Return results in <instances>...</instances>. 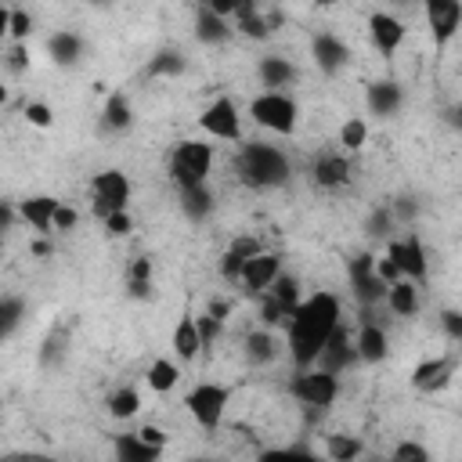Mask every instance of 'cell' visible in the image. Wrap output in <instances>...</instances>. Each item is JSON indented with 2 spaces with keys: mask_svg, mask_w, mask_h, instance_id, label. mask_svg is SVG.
I'll use <instances>...</instances> for the list:
<instances>
[{
  "mask_svg": "<svg viewBox=\"0 0 462 462\" xmlns=\"http://www.w3.org/2000/svg\"><path fill=\"white\" fill-rule=\"evenodd\" d=\"M343 321V307H339V296L328 292V289H318L310 296L300 300V307L292 310V318L285 321L289 328V354H292V365L296 368H310L318 365L328 336L336 332V325Z\"/></svg>",
  "mask_w": 462,
  "mask_h": 462,
  "instance_id": "6da1fadb",
  "label": "cell"
},
{
  "mask_svg": "<svg viewBox=\"0 0 462 462\" xmlns=\"http://www.w3.org/2000/svg\"><path fill=\"white\" fill-rule=\"evenodd\" d=\"M235 173L245 188L253 191H271V188H282L289 180V159L282 148L274 144H263V141H249L242 144L238 159H235Z\"/></svg>",
  "mask_w": 462,
  "mask_h": 462,
  "instance_id": "7a4b0ae2",
  "label": "cell"
},
{
  "mask_svg": "<svg viewBox=\"0 0 462 462\" xmlns=\"http://www.w3.org/2000/svg\"><path fill=\"white\" fill-rule=\"evenodd\" d=\"M170 180L180 188H195V184H206L209 170H213V144L202 141V137H184L173 144L170 152Z\"/></svg>",
  "mask_w": 462,
  "mask_h": 462,
  "instance_id": "3957f363",
  "label": "cell"
},
{
  "mask_svg": "<svg viewBox=\"0 0 462 462\" xmlns=\"http://www.w3.org/2000/svg\"><path fill=\"white\" fill-rule=\"evenodd\" d=\"M249 116H253L256 126L289 137V134L296 130V123H300V105H296V97L285 94V90H263V94H256V97L249 101Z\"/></svg>",
  "mask_w": 462,
  "mask_h": 462,
  "instance_id": "277c9868",
  "label": "cell"
},
{
  "mask_svg": "<svg viewBox=\"0 0 462 462\" xmlns=\"http://www.w3.org/2000/svg\"><path fill=\"white\" fill-rule=\"evenodd\" d=\"M231 404V386L224 383H195L184 397V408L188 415L195 419V426H202L206 433H213L220 422H224V411Z\"/></svg>",
  "mask_w": 462,
  "mask_h": 462,
  "instance_id": "5b68a950",
  "label": "cell"
},
{
  "mask_svg": "<svg viewBox=\"0 0 462 462\" xmlns=\"http://www.w3.org/2000/svg\"><path fill=\"white\" fill-rule=\"evenodd\" d=\"M289 393L307 408H332V401L339 397V375L321 368V365H310V368H300L296 379L289 383Z\"/></svg>",
  "mask_w": 462,
  "mask_h": 462,
  "instance_id": "8992f818",
  "label": "cell"
},
{
  "mask_svg": "<svg viewBox=\"0 0 462 462\" xmlns=\"http://www.w3.org/2000/svg\"><path fill=\"white\" fill-rule=\"evenodd\" d=\"M422 14L433 40V58L444 61V51L462 32V0H422Z\"/></svg>",
  "mask_w": 462,
  "mask_h": 462,
  "instance_id": "52a82bcc",
  "label": "cell"
},
{
  "mask_svg": "<svg viewBox=\"0 0 462 462\" xmlns=\"http://www.w3.org/2000/svg\"><path fill=\"white\" fill-rule=\"evenodd\" d=\"M346 282H350V292H354L357 307H379V303H386V289L390 285L379 278L372 253H357V256L346 260Z\"/></svg>",
  "mask_w": 462,
  "mask_h": 462,
  "instance_id": "ba28073f",
  "label": "cell"
},
{
  "mask_svg": "<svg viewBox=\"0 0 462 462\" xmlns=\"http://www.w3.org/2000/svg\"><path fill=\"white\" fill-rule=\"evenodd\" d=\"M130 177L123 173V170H101V173H94L90 177V195H94V213L105 220L108 213H116V209H126V202H130Z\"/></svg>",
  "mask_w": 462,
  "mask_h": 462,
  "instance_id": "9c48e42d",
  "label": "cell"
},
{
  "mask_svg": "<svg viewBox=\"0 0 462 462\" xmlns=\"http://www.w3.org/2000/svg\"><path fill=\"white\" fill-rule=\"evenodd\" d=\"M199 130L213 141H242V116L238 105L231 97H213L202 116H199Z\"/></svg>",
  "mask_w": 462,
  "mask_h": 462,
  "instance_id": "30bf717a",
  "label": "cell"
},
{
  "mask_svg": "<svg viewBox=\"0 0 462 462\" xmlns=\"http://www.w3.org/2000/svg\"><path fill=\"white\" fill-rule=\"evenodd\" d=\"M386 256H390V260L401 267V274L411 278L415 285H422V282L430 278V256H426V245H422V238H419L415 231H404L401 238H390Z\"/></svg>",
  "mask_w": 462,
  "mask_h": 462,
  "instance_id": "8fae6325",
  "label": "cell"
},
{
  "mask_svg": "<svg viewBox=\"0 0 462 462\" xmlns=\"http://www.w3.org/2000/svg\"><path fill=\"white\" fill-rule=\"evenodd\" d=\"M404 36H408V29H404V22L397 14H390V11H372L368 14V40H372V47L379 51L383 61H393V54L401 51Z\"/></svg>",
  "mask_w": 462,
  "mask_h": 462,
  "instance_id": "7c38bea8",
  "label": "cell"
},
{
  "mask_svg": "<svg viewBox=\"0 0 462 462\" xmlns=\"http://www.w3.org/2000/svg\"><path fill=\"white\" fill-rule=\"evenodd\" d=\"M278 274H282V253L263 249V253H256V256H249V260H245L238 285H242L245 292L260 296V292H267V289H271V282H274Z\"/></svg>",
  "mask_w": 462,
  "mask_h": 462,
  "instance_id": "4fadbf2b",
  "label": "cell"
},
{
  "mask_svg": "<svg viewBox=\"0 0 462 462\" xmlns=\"http://www.w3.org/2000/svg\"><path fill=\"white\" fill-rule=\"evenodd\" d=\"M318 365H321V368H328V372H336V375H343V372H350L354 365H361L357 343L350 339V332H346V325H343V321H339V325H336V332L328 336V343H325V350H321Z\"/></svg>",
  "mask_w": 462,
  "mask_h": 462,
  "instance_id": "5bb4252c",
  "label": "cell"
},
{
  "mask_svg": "<svg viewBox=\"0 0 462 462\" xmlns=\"http://www.w3.org/2000/svg\"><path fill=\"white\" fill-rule=\"evenodd\" d=\"M310 54H314V65L321 76H339L350 65V47L332 32H318L310 40Z\"/></svg>",
  "mask_w": 462,
  "mask_h": 462,
  "instance_id": "9a60e30c",
  "label": "cell"
},
{
  "mask_svg": "<svg viewBox=\"0 0 462 462\" xmlns=\"http://www.w3.org/2000/svg\"><path fill=\"white\" fill-rule=\"evenodd\" d=\"M354 343H357V354H361L365 365H379V361L390 357V336H386V325L375 321V318H361Z\"/></svg>",
  "mask_w": 462,
  "mask_h": 462,
  "instance_id": "2e32d148",
  "label": "cell"
},
{
  "mask_svg": "<svg viewBox=\"0 0 462 462\" xmlns=\"http://www.w3.org/2000/svg\"><path fill=\"white\" fill-rule=\"evenodd\" d=\"M365 105H368V112H372L375 119H390V116L401 112L404 90H401L397 79H375V83L365 87Z\"/></svg>",
  "mask_w": 462,
  "mask_h": 462,
  "instance_id": "e0dca14e",
  "label": "cell"
},
{
  "mask_svg": "<svg viewBox=\"0 0 462 462\" xmlns=\"http://www.w3.org/2000/svg\"><path fill=\"white\" fill-rule=\"evenodd\" d=\"M61 199L54 195H29L18 202V217L36 231V235H51L54 231V213H58Z\"/></svg>",
  "mask_w": 462,
  "mask_h": 462,
  "instance_id": "ac0fdd59",
  "label": "cell"
},
{
  "mask_svg": "<svg viewBox=\"0 0 462 462\" xmlns=\"http://www.w3.org/2000/svg\"><path fill=\"white\" fill-rule=\"evenodd\" d=\"M451 375H455V361L451 357H426V361H419L411 368V386L422 390V393H437V390H444L451 383Z\"/></svg>",
  "mask_w": 462,
  "mask_h": 462,
  "instance_id": "d6986e66",
  "label": "cell"
},
{
  "mask_svg": "<svg viewBox=\"0 0 462 462\" xmlns=\"http://www.w3.org/2000/svg\"><path fill=\"white\" fill-rule=\"evenodd\" d=\"M231 32H235V22H231V18H224V14H217L213 7L199 4V11H195V40H199V43L220 47V43L231 40Z\"/></svg>",
  "mask_w": 462,
  "mask_h": 462,
  "instance_id": "ffe728a7",
  "label": "cell"
},
{
  "mask_svg": "<svg viewBox=\"0 0 462 462\" xmlns=\"http://www.w3.org/2000/svg\"><path fill=\"white\" fill-rule=\"evenodd\" d=\"M256 76H260V83L267 87V90H285V87H292L296 83V65L289 61V58H282V54H263L260 61H256Z\"/></svg>",
  "mask_w": 462,
  "mask_h": 462,
  "instance_id": "44dd1931",
  "label": "cell"
},
{
  "mask_svg": "<svg viewBox=\"0 0 462 462\" xmlns=\"http://www.w3.org/2000/svg\"><path fill=\"white\" fill-rule=\"evenodd\" d=\"M199 350H206V343H202V332H199V318L195 314H184L180 321H177V328H173V354H177V361H195L199 357Z\"/></svg>",
  "mask_w": 462,
  "mask_h": 462,
  "instance_id": "7402d4cb",
  "label": "cell"
},
{
  "mask_svg": "<svg viewBox=\"0 0 462 462\" xmlns=\"http://www.w3.org/2000/svg\"><path fill=\"white\" fill-rule=\"evenodd\" d=\"M310 177H314L318 188H328V191L346 188V184H350V162L339 159V155H321V159L310 166Z\"/></svg>",
  "mask_w": 462,
  "mask_h": 462,
  "instance_id": "603a6c76",
  "label": "cell"
},
{
  "mask_svg": "<svg viewBox=\"0 0 462 462\" xmlns=\"http://www.w3.org/2000/svg\"><path fill=\"white\" fill-rule=\"evenodd\" d=\"M112 448H116V458H119V462H155V458L162 455V448L148 444L137 430H134V433H119V437L112 440Z\"/></svg>",
  "mask_w": 462,
  "mask_h": 462,
  "instance_id": "cb8c5ba5",
  "label": "cell"
},
{
  "mask_svg": "<svg viewBox=\"0 0 462 462\" xmlns=\"http://www.w3.org/2000/svg\"><path fill=\"white\" fill-rule=\"evenodd\" d=\"M130 123H134L130 97H126L123 90H112V94L105 97V108H101V126H105L108 134H123V130H130Z\"/></svg>",
  "mask_w": 462,
  "mask_h": 462,
  "instance_id": "d4e9b609",
  "label": "cell"
},
{
  "mask_svg": "<svg viewBox=\"0 0 462 462\" xmlns=\"http://www.w3.org/2000/svg\"><path fill=\"white\" fill-rule=\"evenodd\" d=\"M386 307L393 318H415L419 314V285L411 278H401L386 289Z\"/></svg>",
  "mask_w": 462,
  "mask_h": 462,
  "instance_id": "484cf974",
  "label": "cell"
},
{
  "mask_svg": "<svg viewBox=\"0 0 462 462\" xmlns=\"http://www.w3.org/2000/svg\"><path fill=\"white\" fill-rule=\"evenodd\" d=\"M47 54H51L61 69H72V65L83 58V40H79L76 32H69V29H58V32L47 40Z\"/></svg>",
  "mask_w": 462,
  "mask_h": 462,
  "instance_id": "4316f807",
  "label": "cell"
},
{
  "mask_svg": "<svg viewBox=\"0 0 462 462\" xmlns=\"http://www.w3.org/2000/svg\"><path fill=\"white\" fill-rule=\"evenodd\" d=\"M242 350H245V361H249V365H271V361L278 357V343H274V336H271L267 325L253 328V332L245 336Z\"/></svg>",
  "mask_w": 462,
  "mask_h": 462,
  "instance_id": "83f0119b",
  "label": "cell"
},
{
  "mask_svg": "<svg viewBox=\"0 0 462 462\" xmlns=\"http://www.w3.org/2000/svg\"><path fill=\"white\" fill-rule=\"evenodd\" d=\"M184 69H188V58H184L177 47H166V51H159V54L144 65V76H148V79H177V76H184Z\"/></svg>",
  "mask_w": 462,
  "mask_h": 462,
  "instance_id": "f1b7e54d",
  "label": "cell"
},
{
  "mask_svg": "<svg viewBox=\"0 0 462 462\" xmlns=\"http://www.w3.org/2000/svg\"><path fill=\"white\" fill-rule=\"evenodd\" d=\"M180 213L195 224H202L213 213V191L209 184H195V188H180Z\"/></svg>",
  "mask_w": 462,
  "mask_h": 462,
  "instance_id": "f546056e",
  "label": "cell"
},
{
  "mask_svg": "<svg viewBox=\"0 0 462 462\" xmlns=\"http://www.w3.org/2000/svg\"><path fill=\"white\" fill-rule=\"evenodd\" d=\"M144 383H148V390H155V393H170V390L180 383V368L173 365V357H155V361L148 365V372H144Z\"/></svg>",
  "mask_w": 462,
  "mask_h": 462,
  "instance_id": "4dcf8cb0",
  "label": "cell"
},
{
  "mask_svg": "<svg viewBox=\"0 0 462 462\" xmlns=\"http://www.w3.org/2000/svg\"><path fill=\"white\" fill-rule=\"evenodd\" d=\"M105 408L112 419H134L141 411V393L134 386H116L108 397H105Z\"/></svg>",
  "mask_w": 462,
  "mask_h": 462,
  "instance_id": "1f68e13d",
  "label": "cell"
},
{
  "mask_svg": "<svg viewBox=\"0 0 462 462\" xmlns=\"http://www.w3.org/2000/svg\"><path fill=\"white\" fill-rule=\"evenodd\" d=\"M361 451H365V444L357 437H350V433H328L325 437V455L332 462H354Z\"/></svg>",
  "mask_w": 462,
  "mask_h": 462,
  "instance_id": "d6a6232c",
  "label": "cell"
},
{
  "mask_svg": "<svg viewBox=\"0 0 462 462\" xmlns=\"http://www.w3.org/2000/svg\"><path fill=\"white\" fill-rule=\"evenodd\" d=\"M267 292L285 307V314H289V318H292V310H296V307H300V300H303V296H300V278H296V274H278V278L271 282V289H267Z\"/></svg>",
  "mask_w": 462,
  "mask_h": 462,
  "instance_id": "836d02e7",
  "label": "cell"
},
{
  "mask_svg": "<svg viewBox=\"0 0 462 462\" xmlns=\"http://www.w3.org/2000/svg\"><path fill=\"white\" fill-rule=\"evenodd\" d=\"M22 314H25V300L7 292V296L0 300V336H4V339H11V336L18 332V325H22Z\"/></svg>",
  "mask_w": 462,
  "mask_h": 462,
  "instance_id": "e575fe53",
  "label": "cell"
},
{
  "mask_svg": "<svg viewBox=\"0 0 462 462\" xmlns=\"http://www.w3.org/2000/svg\"><path fill=\"white\" fill-rule=\"evenodd\" d=\"M339 144H343V152H361L368 144V123L361 116H350L339 126Z\"/></svg>",
  "mask_w": 462,
  "mask_h": 462,
  "instance_id": "d590c367",
  "label": "cell"
},
{
  "mask_svg": "<svg viewBox=\"0 0 462 462\" xmlns=\"http://www.w3.org/2000/svg\"><path fill=\"white\" fill-rule=\"evenodd\" d=\"M4 25H7L11 43H25V40L32 36V14L22 11V7H11V11L4 14Z\"/></svg>",
  "mask_w": 462,
  "mask_h": 462,
  "instance_id": "8d00e7d4",
  "label": "cell"
},
{
  "mask_svg": "<svg viewBox=\"0 0 462 462\" xmlns=\"http://www.w3.org/2000/svg\"><path fill=\"white\" fill-rule=\"evenodd\" d=\"M393 224H397L393 209H390V206H379V209H372V213H368V220H365V231H368L372 238H390Z\"/></svg>",
  "mask_w": 462,
  "mask_h": 462,
  "instance_id": "74e56055",
  "label": "cell"
},
{
  "mask_svg": "<svg viewBox=\"0 0 462 462\" xmlns=\"http://www.w3.org/2000/svg\"><path fill=\"white\" fill-rule=\"evenodd\" d=\"M289 321V314H285V307L271 296V292H260V325H285Z\"/></svg>",
  "mask_w": 462,
  "mask_h": 462,
  "instance_id": "f35d334b",
  "label": "cell"
},
{
  "mask_svg": "<svg viewBox=\"0 0 462 462\" xmlns=\"http://www.w3.org/2000/svg\"><path fill=\"white\" fill-rule=\"evenodd\" d=\"M25 123L29 126H40V130H47L51 123H54V112H51V105H43V101H25Z\"/></svg>",
  "mask_w": 462,
  "mask_h": 462,
  "instance_id": "ab89813d",
  "label": "cell"
},
{
  "mask_svg": "<svg viewBox=\"0 0 462 462\" xmlns=\"http://www.w3.org/2000/svg\"><path fill=\"white\" fill-rule=\"evenodd\" d=\"M242 267H245V256L227 245L224 256H220V278H224V282H238V278H242Z\"/></svg>",
  "mask_w": 462,
  "mask_h": 462,
  "instance_id": "60d3db41",
  "label": "cell"
},
{
  "mask_svg": "<svg viewBox=\"0 0 462 462\" xmlns=\"http://www.w3.org/2000/svg\"><path fill=\"white\" fill-rule=\"evenodd\" d=\"M390 455H393L397 462H430V451H426L422 444H415V440H401Z\"/></svg>",
  "mask_w": 462,
  "mask_h": 462,
  "instance_id": "b9f144b4",
  "label": "cell"
},
{
  "mask_svg": "<svg viewBox=\"0 0 462 462\" xmlns=\"http://www.w3.org/2000/svg\"><path fill=\"white\" fill-rule=\"evenodd\" d=\"M105 231H108L112 238H123V235H130V231H134V220H130V213H126V209H116V213H108V217H105Z\"/></svg>",
  "mask_w": 462,
  "mask_h": 462,
  "instance_id": "7bdbcfd3",
  "label": "cell"
},
{
  "mask_svg": "<svg viewBox=\"0 0 462 462\" xmlns=\"http://www.w3.org/2000/svg\"><path fill=\"white\" fill-rule=\"evenodd\" d=\"M440 328L451 343H462V310H440Z\"/></svg>",
  "mask_w": 462,
  "mask_h": 462,
  "instance_id": "ee69618b",
  "label": "cell"
},
{
  "mask_svg": "<svg viewBox=\"0 0 462 462\" xmlns=\"http://www.w3.org/2000/svg\"><path fill=\"white\" fill-rule=\"evenodd\" d=\"M25 69H29V47H25V43H11V47H7V72L18 76V72H25Z\"/></svg>",
  "mask_w": 462,
  "mask_h": 462,
  "instance_id": "f6af8a7d",
  "label": "cell"
},
{
  "mask_svg": "<svg viewBox=\"0 0 462 462\" xmlns=\"http://www.w3.org/2000/svg\"><path fill=\"white\" fill-rule=\"evenodd\" d=\"M76 220H79V213H76L69 202H61V206H58V213H54V231H72V227H76Z\"/></svg>",
  "mask_w": 462,
  "mask_h": 462,
  "instance_id": "bcb514c9",
  "label": "cell"
},
{
  "mask_svg": "<svg viewBox=\"0 0 462 462\" xmlns=\"http://www.w3.org/2000/svg\"><path fill=\"white\" fill-rule=\"evenodd\" d=\"M231 249H235V253H242V256L249 260V256L263 253V242H260L256 235H242V238H235V242H231Z\"/></svg>",
  "mask_w": 462,
  "mask_h": 462,
  "instance_id": "7dc6e473",
  "label": "cell"
},
{
  "mask_svg": "<svg viewBox=\"0 0 462 462\" xmlns=\"http://www.w3.org/2000/svg\"><path fill=\"white\" fill-rule=\"evenodd\" d=\"M375 271H379V278L386 282V285H393V282H401L404 274H401V267L390 260V256H375Z\"/></svg>",
  "mask_w": 462,
  "mask_h": 462,
  "instance_id": "c3c4849f",
  "label": "cell"
},
{
  "mask_svg": "<svg viewBox=\"0 0 462 462\" xmlns=\"http://www.w3.org/2000/svg\"><path fill=\"white\" fill-rule=\"evenodd\" d=\"M199 332H202V343H206V346H213V339H217V332H220V318L206 310V314L199 318Z\"/></svg>",
  "mask_w": 462,
  "mask_h": 462,
  "instance_id": "681fc988",
  "label": "cell"
},
{
  "mask_svg": "<svg viewBox=\"0 0 462 462\" xmlns=\"http://www.w3.org/2000/svg\"><path fill=\"white\" fill-rule=\"evenodd\" d=\"M126 282H152V260H148V256H137V260L130 263Z\"/></svg>",
  "mask_w": 462,
  "mask_h": 462,
  "instance_id": "f907efd6",
  "label": "cell"
},
{
  "mask_svg": "<svg viewBox=\"0 0 462 462\" xmlns=\"http://www.w3.org/2000/svg\"><path fill=\"white\" fill-rule=\"evenodd\" d=\"M390 209H393V217H397V220H408V224H411L419 206H415V199H404V195H401V199H393V206H390Z\"/></svg>",
  "mask_w": 462,
  "mask_h": 462,
  "instance_id": "816d5d0a",
  "label": "cell"
},
{
  "mask_svg": "<svg viewBox=\"0 0 462 462\" xmlns=\"http://www.w3.org/2000/svg\"><path fill=\"white\" fill-rule=\"evenodd\" d=\"M206 7H213L217 14H224V18H231L235 22V14H238V7H242V0H202Z\"/></svg>",
  "mask_w": 462,
  "mask_h": 462,
  "instance_id": "f5cc1de1",
  "label": "cell"
},
{
  "mask_svg": "<svg viewBox=\"0 0 462 462\" xmlns=\"http://www.w3.org/2000/svg\"><path fill=\"white\" fill-rule=\"evenodd\" d=\"M440 116H444V123H448L451 130H458V134H462V101H455V105H448V108H444Z\"/></svg>",
  "mask_w": 462,
  "mask_h": 462,
  "instance_id": "db71d44e",
  "label": "cell"
},
{
  "mask_svg": "<svg viewBox=\"0 0 462 462\" xmlns=\"http://www.w3.org/2000/svg\"><path fill=\"white\" fill-rule=\"evenodd\" d=\"M137 433H141V437H144L148 444H155V448H166V433H162L159 426H148V422H144V426H141Z\"/></svg>",
  "mask_w": 462,
  "mask_h": 462,
  "instance_id": "11a10c76",
  "label": "cell"
},
{
  "mask_svg": "<svg viewBox=\"0 0 462 462\" xmlns=\"http://www.w3.org/2000/svg\"><path fill=\"white\" fill-rule=\"evenodd\" d=\"M126 289H130L134 300H148L152 296V282H126Z\"/></svg>",
  "mask_w": 462,
  "mask_h": 462,
  "instance_id": "9f6ffc18",
  "label": "cell"
},
{
  "mask_svg": "<svg viewBox=\"0 0 462 462\" xmlns=\"http://www.w3.org/2000/svg\"><path fill=\"white\" fill-rule=\"evenodd\" d=\"M11 224H14V206H11V202H4V206H0V231H7Z\"/></svg>",
  "mask_w": 462,
  "mask_h": 462,
  "instance_id": "6f0895ef",
  "label": "cell"
},
{
  "mask_svg": "<svg viewBox=\"0 0 462 462\" xmlns=\"http://www.w3.org/2000/svg\"><path fill=\"white\" fill-rule=\"evenodd\" d=\"M209 314H217V318L224 321V314H227V303H224V300H213V303H209Z\"/></svg>",
  "mask_w": 462,
  "mask_h": 462,
  "instance_id": "680465c9",
  "label": "cell"
},
{
  "mask_svg": "<svg viewBox=\"0 0 462 462\" xmlns=\"http://www.w3.org/2000/svg\"><path fill=\"white\" fill-rule=\"evenodd\" d=\"M32 253H36V256H47V253H51V245H47V242H36V245H32Z\"/></svg>",
  "mask_w": 462,
  "mask_h": 462,
  "instance_id": "91938a15",
  "label": "cell"
},
{
  "mask_svg": "<svg viewBox=\"0 0 462 462\" xmlns=\"http://www.w3.org/2000/svg\"><path fill=\"white\" fill-rule=\"evenodd\" d=\"M318 7H336V4H343V0H314Z\"/></svg>",
  "mask_w": 462,
  "mask_h": 462,
  "instance_id": "94428289",
  "label": "cell"
},
{
  "mask_svg": "<svg viewBox=\"0 0 462 462\" xmlns=\"http://www.w3.org/2000/svg\"><path fill=\"white\" fill-rule=\"evenodd\" d=\"M87 4H94V7H105V4H108V0H87Z\"/></svg>",
  "mask_w": 462,
  "mask_h": 462,
  "instance_id": "6125c7cd",
  "label": "cell"
}]
</instances>
